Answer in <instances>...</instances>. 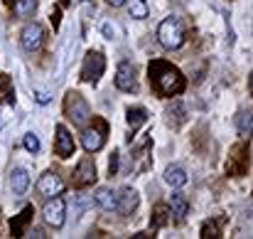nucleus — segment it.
<instances>
[{"label":"nucleus","instance_id":"nucleus-18","mask_svg":"<svg viewBox=\"0 0 253 239\" xmlns=\"http://www.w3.org/2000/svg\"><path fill=\"white\" fill-rule=\"evenodd\" d=\"M165 180H168L172 187H182V185H187V173L179 165H169L168 170H165Z\"/></svg>","mask_w":253,"mask_h":239},{"label":"nucleus","instance_id":"nucleus-14","mask_svg":"<svg viewBox=\"0 0 253 239\" xmlns=\"http://www.w3.org/2000/svg\"><path fill=\"white\" fill-rule=\"evenodd\" d=\"M27 185H30L27 170H25V168H15V170L10 173V187H12V192H15V195H25Z\"/></svg>","mask_w":253,"mask_h":239},{"label":"nucleus","instance_id":"nucleus-28","mask_svg":"<svg viewBox=\"0 0 253 239\" xmlns=\"http://www.w3.org/2000/svg\"><path fill=\"white\" fill-rule=\"evenodd\" d=\"M111 7H121V5H126V0H106Z\"/></svg>","mask_w":253,"mask_h":239},{"label":"nucleus","instance_id":"nucleus-24","mask_svg":"<svg viewBox=\"0 0 253 239\" xmlns=\"http://www.w3.org/2000/svg\"><path fill=\"white\" fill-rule=\"evenodd\" d=\"M25 148H27L32 156H37V153H40V138H37L35 133H27V136H25Z\"/></svg>","mask_w":253,"mask_h":239},{"label":"nucleus","instance_id":"nucleus-15","mask_svg":"<svg viewBox=\"0 0 253 239\" xmlns=\"http://www.w3.org/2000/svg\"><path fill=\"white\" fill-rule=\"evenodd\" d=\"M145 121H148V111H145L143 106H133V109H128V126H130V136H128V141H133V133H135Z\"/></svg>","mask_w":253,"mask_h":239},{"label":"nucleus","instance_id":"nucleus-13","mask_svg":"<svg viewBox=\"0 0 253 239\" xmlns=\"http://www.w3.org/2000/svg\"><path fill=\"white\" fill-rule=\"evenodd\" d=\"M32 215H35V207L32 205H27L17 217H12L10 220V230H12V237H25V227L32 222Z\"/></svg>","mask_w":253,"mask_h":239},{"label":"nucleus","instance_id":"nucleus-5","mask_svg":"<svg viewBox=\"0 0 253 239\" xmlns=\"http://www.w3.org/2000/svg\"><path fill=\"white\" fill-rule=\"evenodd\" d=\"M42 215H44V222L49 227L59 230L64 225V220H67V205H64V200L59 195L57 197H49L47 205H44V210H42Z\"/></svg>","mask_w":253,"mask_h":239},{"label":"nucleus","instance_id":"nucleus-12","mask_svg":"<svg viewBox=\"0 0 253 239\" xmlns=\"http://www.w3.org/2000/svg\"><path fill=\"white\" fill-rule=\"evenodd\" d=\"M138 202H140V197H138V192H135L133 187H123L121 195H116V210H118L121 215H130V212H135Z\"/></svg>","mask_w":253,"mask_h":239},{"label":"nucleus","instance_id":"nucleus-11","mask_svg":"<svg viewBox=\"0 0 253 239\" xmlns=\"http://www.w3.org/2000/svg\"><path fill=\"white\" fill-rule=\"evenodd\" d=\"M74 138H72V133L64 128V126H57V143H54V153L59 156V158H72L74 156Z\"/></svg>","mask_w":253,"mask_h":239},{"label":"nucleus","instance_id":"nucleus-26","mask_svg":"<svg viewBox=\"0 0 253 239\" xmlns=\"http://www.w3.org/2000/svg\"><path fill=\"white\" fill-rule=\"evenodd\" d=\"M108 173H111V175H116V173H118V151H113V153H111V160H108Z\"/></svg>","mask_w":253,"mask_h":239},{"label":"nucleus","instance_id":"nucleus-29","mask_svg":"<svg viewBox=\"0 0 253 239\" xmlns=\"http://www.w3.org/2000/svg\"><path fill=\"white\" fill-rule=\"evenodd\" d=\"M62 5H72V0H62Z\"/></svg>","mask_w":253,"mask_h":239},{"label":"nucleus","instance_id":"nucleus-22","mask_svg":"<svg viewBox=\"0 0 253 239\" xmlns=\"http://www.w3.org/2000/svg\"><path fill=\"white\" fill-rule=\"evenodd\" d=\"M224 222H226V217H219V220H214V222H207V225L202 227V237H221Z\"/></svg>","mask_w":253,"mask_h":239},{"label":"nucleus","instance_id":"nucleus-6","mask_svg":"<svg viewBox=\"0 0 253 239\" xmlns=\"http://www.w3.org/2000/svg\"><path fill=\"white\" fill-rule=\"evenodd\" d=\"M20 42H22V50L25 52H40L42 45H44V27L37 25V22L25 25V30L20 35Z\"/></svg>","mask_w":253,"mask_h":239},{"label":"nucleus","instance_id":"nucleus-10","mask_svg":"<svg viewBox=\"0 0 253 239\" xmlns=\"http://www.w3.org/2000/svg\"><path fill=\"white\" fill-rule=\"evenodd\" d=\"M96 182V163L91 158H84L74 170V185L77 187H91Z\"/></svg>","mask_w":253,"mask_h":239},{"label":"nucleus","instance_id":"nucleus-3","mask_svg":"<svg viewBox=\"0 0 253 239\" xmlns=\"http://www.w3.org/2000/svg\"><path fill=\"white\" fill-rule=\"evenodd\" d=\"M106 136H108V123L103 119H93L91 126H84V131H82L84 151L86 153H98L106 143Z\"/></svg>","mask_w":253,"mask_h":239},{"label":"nucleus","instance_id":"nucleus-23","mask_svg":"<svg viewBox=\"0 0 253 239\" xmlns=\"http://www.w3.org/2000/svg\"><path fill=\"white\" fill-rule=\"evenodd\" d=\"M163 225H168V207L165 205H158L155 207V217H153V227L160 230Z\"/></svg>","mask_w":253,"mask_h":239},{"label":"nucleus","instance_id":"nucleus-1","mask_svg":"<svg viewBox=\"0 0 253 239\" xmlns=\"http://www.w3.org/2000/svg\"><path fill=\"white\" fill-rule=\"evenodd\" d=\"M148 74H150V84H153L158 96H177L187 86L182 72L165 60H153L148 64Z\"/></svg>","mask_w":253,"mask_h":239},{"label":"nucleus","instance_id":"nucleus-27","mask_svg":"<svg viewBox=\"0 0 253 239\" xmlns=\"http://www.w3.org/2000/svg\"><path fill=\"white\" fill-rule=\"evenodd\" d=\"M37 101H40V104H47V101H49V96H47L44 91H40V94H37Z\"/></svg>","mask_w":253,"mask_h":239},{"label":"nucleus","instance_id":"nucleus-19","mask_svg":"<svg viewBox=\"0 0 253 239\" xmlns=\"http://www.w3.org/2000/svg\"><path fill=\"white\" fill-rule=\"evenodd\" d=\"M126 2H128L130 17H135V20H145V17H148L150 7H148V2H145V0H126Z\"/></svg>","mask_w":253,"mask_h":239},{"label":"nucleus","instance_id":"nucleus-16","mask_svg":"<svg viewBox=\"0 0 253 239\" xmlns=\"http://www.w3.org/2000/svg\"><path fill=\"white\" fill-rule=\"evenodd\" d=\"M96 202H98L101 210L113 212V210H116V192L108 190V187H98V190H96Z\"/></svg>","mask_w":253,"mask_h":239},{"label":"nucleus","instance_id":"nucleus-2","mask_svg":"<svg viewBox=\"0 0 253 239\" xmlns=\"http://www.w3.org/2000/svg\"><path fill=\"white\" fill-rule=\"evenodd\" d=\"M158 40H160V45L165 50H179L184 45V25H182V20L174 17V15L165 17L160 22V27H158Z\"/></svg>","mask_w":253,"mask_h":239},{"label":"nucleus","instance_id":"nucleus-17","mask_svg":"<svg viewBox=\"0 0 253 239\" xmlns=\"http://www.w3.org/2000/svg\"><path fill=\"white\" fill-rule=\"evenodd\" d=\"M169 210H172V215L177 217V220H184L187 217V212H189V202L184 200V195H172L169 197Z\"/></svg>","mask_w":253,"mask_h":239},{"label":"nucleus","instance_id":"nucleus-7","mask_svg":"<svg viewBox=\"0 0 253 239\" xmlns=\"http://www.w3.org/2000/svg\"><path fill=\"white\" fill-rule=\"evenodd\" d=\"M103 69H106V57H103L101 52H88V55L84 57L82 79H84V81H91V84H96V81L101 79Z\"/></svg>","mask_w":253,"mask_h":239},{"label":"nucleus","instance_id":"nucleus-9","mask_svg":"<svg viewBox=\"0 0 253 239\" xmlns=\"http://www.w3.org/2000/svg\"><path fill=\"white\" fill-rule=\"evenodd\" d=\"M116 86L121 91H138V77H135V67L130 62H121L116 69Z\"/></svg>","mask_w":253,"mask_h":239},{"label":"nucleus","instance_id":"nucleus-8","mask_svg":"<svg viewBox=\"0 0 253 239\" xmlns=\"http://www.w3.org/2000/svg\"><path fill=\"white\" fill-rule=\"evenodd\" d=\"M37 192L44 197V200H49V197H57V195H62L64 192V180L57 175V173H44L42 178H40V182H37Z\"/></svg>","mask_w":253,"mask_h":239},{"label":"nucleus","instance_id":"nucleus-25","mask_svg":"<svg viewBox=\"0 0 253 239\" xmlns=\"http://www.w3.org/2000/svg\"><path fill=\"white\" fill-rule=\"evenodd\" d=\"M249 133H251V111L241 114V136H249Z\"/></svg>","mask_w":253,"mask_h":239},{"label":"nucleus","instance_id":"nucleus-4","mask_svg":"<svg viewBox=\"0 0 253 239\" xmlns=\"http://www.w3.org/2000/svg\"><path fill=\"white\" fill-rule=\"evenodd\" d=\"M64 114H67V116L72 119V123L79 126V128H84L86 123L91 121V109H88L84 96L77 94V91H69V94H67V99H64Z\"/></svg>","mask_w":253,"mask_h":239},{"label":"nucleus","instance_id":"nucleus-20","mask_svg":"<svg viewBox=\"0 0 253 239\" xmlns=\"http://www.w3.org/2000/svg\"><path fill=\"white\" fill-rule=\"evenodd\" d=\"M35 7H37V0H15L12 12H15L17 17H32Z\"/></svg>","mask_w":253,"mask_h":239},{"label":"nucleus","instance_id":"nucleus-21","mask_svg":"<svg viewBox=\"0 0 253 239\" xmlns=\"http://www.w3.org/2000/svg\"><path fill=\"white\" fill-rule=\"evenodd\" d=\"M168 123L169 126H174V128L184 123V106H182L179 101H174V104L168 109Z\"/></svg>","mask_w":253,"mask_h":239}]
</instances>
